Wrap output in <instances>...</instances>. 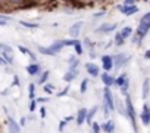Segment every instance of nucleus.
I'll use <instances>...</instances> for the list:
<instances>
[{"label":"nucleus","instance_id":"nucleus-24","mask_svg":"<svg viewBox=\"0 0 150 133\" xmlns=\"http://www.w3.org/2000/svg\"><path fill=\"white\" fill-rule=\"evenodd\" d=\"M18 49H19L22 53H25V55H28V56H31V58L34 59V55H33V53H31V52H30V50H28L25 46H21V44H19V47H18Z\"/></svg>","mask_w":150,"mask_h":133},{"label":"nucleus","instance_id":"nucleus-2","mask_svg":"<svg viewBox=\"0 0 150 133\" xmlns=\"http://www.w3.org/2000/svg\"><path fill=\"white\" fill-rule=\"evenodd\" d=\"M149 28H150V14H146L140 19V24H138V28H137V39H143L147 34Z\"/></svg>","mask_w":150,"mask_h":133},{"label":"nucleus","instance_id":"nucleus-16","mask_svg":"<svg viewBox=\"0 0 150 133\" xmlns=\"http://www.w3.org/2000/svg\"><path fill=\"white\" fill-rule=\"evenodd\" d=\"M38 70H40V68H38L37 64H31V65L27 66V73H28L30 76H35V74L38 73Z\"/></svg>","mask_w":150,"mask_h":133},{"label":"nucleus","instance_id":"nucleus-36","mask_svg":"<svg viewBox=\"0 0 150 133\" xmlns=\"http://www.w3.org/2000/svg\"><path fill=\"white\" fill-rule=\"evenodd\" d=\"M8 24V21H5V19H0V25H6Z\"/></svg>","mask_w":150,"mask_h":133},{"label":"nucleus","instance_id":"nucleus-33","mask_svg":"<svg viewBox=\"0 0 150 133\" xmlns=\"http://www.w3.org/2000/svg\"><path fill=\"white\" fill-rule=\"evenodd\" d=\"M132 3H134V0H125V2H124V5H125V6H131Z\"/></svg>","mask_w":150,"mask_h":133},{"label":"nucleus","instance_id":"nucleus-10","mask_svg":"<svg viewBox=\"0 0 150 133\" xmlns=\"http://www.w3.org/2000/svg\"><path fill=\"white\" fill-rule=\"evenodd\" d=\"M86 117H87V109L86 108H80L77 112V124L81 126L86 123Z\"/></svg>","mask_w":150,"mask_h":133},{"label":"nucleus","instance_id":"nucleus-9","mask_svg":"<svg viewBox=\"0 0 150 133\" xmlns=\"http://www.w3.org/2000/svg\"><path fill=\"white\" fill-rule=\"evenodd\" d=\"M86 68H87V73H88L91 77H97V76L100 74V70H99V66H97L96 64H87Z\"/></svg>","mask_w":150,"mask_h":133},{"label":"nucleus","instance_id":"nucleus-11","mask_svg":"<svg viewBox=\"0 0 150 133\" xmlns=\"http://www.w3.org/2000/svg\"><path fill=\"white\" fill-rule=\"evenodd\" d=\"M81 27H83V22H75V24L71 27V30H69V36L78 37V36H80V31H81Z\"/></svg>","mask_w":150,"mask_h":133},{"label":"nucleus","instance_id":"nucleus-27","mask_svg":"<svg viewBox=\"0 0 150 133\" xmlns=\"http://www.w3.org/2000/svg\"><path fill=\"white\" fill-rule=\"evenodd\" d=\"M91 129H93V133H100V126L97 124V123H94V121H91Z\"/></svg>","mask_w":150,"mask_h":133},{"label":"nucleus","instance_id":"nucleus-21","mask_svg":"<svg viewBox=\"0 0 150 133\" xmlns=\"http://www.w3.org/2000/svg\"><path fill=\"white\" fill-rule=\"evenodd\" d=\"M74 79H75V71H68V73L63 76V80H65V82H68V83H69V82H72Z\"/></svg>","mask_w":150,"mask_h":133},{"label":"nucleus","instance_id":"nucleus-31","mask_svg":"<svg viewBox=\"0 0 150 133\" xmlns=\"http://www.w3.org/2000/svg\"><path fill=\"white\" fill-rule=\"evenodd\" d=\"M40 115H41V118H44L46 117V108L43 107V108H40Z\"/></svg>","mask_w":150,"mask_h":133},{"label":"nucleus","instance_id":"nucleus-22","mask_svg":"<svg viewBox=\"0 0 150 133\" xmlns=\"http://www.w3.org/2000/svg\"><path fill=\"white\" fill-rule=\"evenodd\" d=\"M28 95H30V99H34V95H35V84H30L28 86Z\"/></svg>","mask_w":150,"mask_h":133},{"label":"nucleus","instance_id":"nucleus-7","mask_svg":"<svg viewBox=\"0 0 150 133\" xmlns=\"http://www.w3.org/2000/svg\"><path fill=\"white\" fill-rule=\"evenodd\" d=\"M102 64H103V68L106 71H109L113 68V58L109 55H105V56H102Z\"/></svg>","mask_w":150,"mask_h":133},{"label":"nucleus","instance_id":"nucleus-37","mask_svg":"<svg viewBox=\"0 0 150 133\" xmlns=\"http://www.w3.org/2000/svg\"><path fill=\"white\" fill-rule=\"evenodd\" d=\"M12 2H19V0H12Z\"/></svg>","mask_w":150,"mask_h":133},{"label":"nucleus","instance_id":"nucleus-5","mask_svg":"<svg viewBox=\"0 0 150 133\" xmlns=\"http://www.w3.org/2000/svg\"><path fill=\"white\" fill-rule=\"evenodd\" d=\"M140 118H141V121H143L144 126H149V123H150V109H149V105L147 104L143 105V112H141Z\"/></svg>","mask_w":150,"mask_h":133},{"label":"nucleus","instance_id":"nucleus-18","mask_svg":"<svg viewBox=\"0 0 150 133\" xmlns=\"http://www.w3.org/2000/svg\"><path fill=\"white\" fill-rule=\"evenodd\" d=\"M131 33H132V28H131V27H125V28H122V31H121L119 34H121V37L125 40L127 37L131 36Z\"/></svg>","mask_w":150,"mask_h":133},{"label":"nucleus","instance_id":"nucleus-12","mask_svg":"<svg viewBox=\"0 0 150 133\" xmlns=\"http://www.w3.org/2000/svg\"><path fill=\"white\" fill-rule=\"evenodd\" d=\"M121 12L122 14H125L127 16H129V15H132V14H135V12H138V8L137 6H134V5H131V6H121Z\"/></svg>","mask_w":150,"mask_h":133},{"label":"nucleus","instance_id":"nucleus-25","mask_svg":"<svg viewBox=\"0 0 150 133\" xmlns=\"http://www.w3.org/2000/svg\"><path fill=\"white\" fill-rule=\"evenodd\" d=\"M49 74H50L49 71H44V73H43V76L40 77V80H38V83H40V84H44V82H46V80L49 79Z\"/></svg>","mask_w":150,"mask_h":133},{"label":"nucleus","instance_id":"nucleus-28","mask_svg":"<svg viewBox=\"0 0 150 133\" xmlns=\"http://www.w3.org/2000/svg\"><path fill=\"white\" fill-rule=\"evenodd\" d=\"M35 107H37L35 99H31V102H30V111H31V112H34V111H35Z\"/></svg>","mask_w":150,"mask_h":133},{"label":"nucleus","instance_id":"nucleus-20","mask_svg":"<svg viewBox=\"0 0 150 133\" xmlns=\"http://www.w3.org/2000/svg\"><path fill=\"white\" fill-rule=\"evenodd\" d=\"M124 61H125V56H124V55H116V56H115V64H116L115 68H119Z\"/></svg>","mask_w":150,"mask_h":133},{"label":"nucleus","instance_id":"nucleus-34","mask_svg":"<svg viewBox=\"0 0 150 133\" xmlns=\"http://www.w3.org/2000/svg\"><path fill=\"white\" fill-rule=\"evenodd\" d=\"M65 124H66V121H65V120H63V121H60V126H59V130H60V132L63 130V127H65Z\"/></svg>","mask_w":150,"mask_h":133},{"label":"nucleus","instance_id":"nucleus-23","mask_svg":"<svg viewBox=\"0 0 150 133\" xmlns=\"http://www.w3.org/2000/svg\"><path fill=\"white\" fill-rule=\"evenodd\" d=\"M19 24L24 25V27H27V28H37L38 27L37 24H31V22H27V21H19Z\"/></svg>","mask_w":150,"mask_h":133},{"label":"nucleus","instance_id":"nucleus-29","mask_svg":"<svg viewBox=\"0 0 150 133\" xmlns=\"http://www.w3.org/2000/svg\"><path fill=\"white\" fill-rule=\"evenodd\" d=\"M116 44H124V39L121 37V34H116Z\"/></svg>","mask_w":150,"mask_h":133},{"label":"nucleus","instance_id":"nucleus-32","mask_svg":"<svg viewBox=\"0 0 150 133\" xmlns=\"http://www.w3.org/2000/svg\"><path fill=\"white\" fill-rule=\"evenodd\" d=\"M25 121H27V118H25V117H22V118H21V121H19L18 124H19L21 127H24V126H25Z\"/></svg>","mask_w":150,"mask_h":133},{"label":"nucleus","instance_id":"nucleus-19","mask_svg":"<svg viewBox=\"0 0 150 133\" xmlns=\"http://www.w3.org/2000/svg\"><path fill=\"white\" fill-rule=\"evenodd\" d=\"M147 95H149V79H146L143 83V99L144 101L147 99Z\"/></svg>","mask_w":150,"mask_h":133},{"label":"nucleus","instance_id":"nucleus-8","mask_svg":"<svg viewBox=\"0 0 150 133\" xmlns=\"http://www.w3.org/2000/svg\"><path fill=\"white\" fill-rule=\"evenodd\" d=\"M100 77H102V82H103V84H105L106 87H110V86L115 84V77H112L109 73H103Z\"/></svg>","mask_w":150,"mask_h":133},{"label":"nucleus","instance_id":"nucleus-15","mask_svg":"<svg viewBox=\"0 0 150 133\" xmlns=\"http://www.w3.org/2000/svg\"><path fill=\"white\" fill-rule=\"evenodd\" d=\"M116 28V25L115 24H103V25H100V28L97 30L99 33H110V31H113Z\"/></svg>","mask_w":150,"mask_h":133},{"label":"nucleus","instance_id":"nucleus-30","mask_svg":"<svg viewBox=\"0 0 150 133\" xmlns=\"http://www.w3.org/2000/svg\"><path fill=\"white\" fill-rule=\"evenodd\" d=\"M46 92H49V93H52L53 92V86L52 84H44V87H43Z\"/></svg>","mask_w":150,"mask_h":133},{"label":"nucleus","instance_id":"nucleus-1","mask_svg":"<svg viewBox=\"0 0 150 133\" xmlns=\"http://www.w3.org/2000/svg\"><path fill=\"white\" fill-rule=\"evenodd\" d=\"M63 47H65V41H54L53 44H50V46H47V47L40 46V47H38V50H40L43 55L54 56V55H56V53H59Z\"/></svg>","mask_w":150,"mask_h":133},{"label":"nucleus","instance_id":"nucleus-6","mask_svg":"<svg viewBox=\"0 0 150 133\" xmlns=\"http://www.w3.org/2000/svg\"><path fill=\"white\" fill-rule=\"evenodd\" d=\"M8 129H9V133H19L21 132V126L12 118V117H9L8 118Z\"/></svg>","mask_w":150,"mask_h":133},{"label":"nucleus","instance_id":"nucleus-14","mask_svg":"<svg viewBox=\"0 0 150 133\" xmlns=\"http://www.w3.org/2000/svg\"><path fill=\"white\" fill-rule=\"evenodd\" d=\"M102 129H103V132H106V133H113V132H115V121L109 120L108 123H105V124L102 126Z\"/></svg>","mask_w":150,"mask_h":133},{"label":"nucleus","instance_id":"nucleus-3","mask_svg":"<svg viewBox=\"0 0 150 133\" xmlns=\"http://www.w3.org/2000/svg\"><path fill=\"white\" fill-rule=\"evenodd\" d=\"M125 107H127V114H128V117H129V120H131V124H132L134 130L137 132V126H135V111H134V105H132V101H131V98L128 96V93L125 95Z\"/></svg>","mask_w":150,"mask_h":133},{"label":"nucleus","instance_id":"nucleus-13","mask_svg":"<svg viewBox=\"0 0 150 133\" xmlns=\"http://www.w3.org/2000/svg\"><path fill=\"white\" fill-rule=\"evenodd\" d=\"M99 109V107L97 105H94L91 109H87V117H86V121L88 123V124H91V121H93V117L96 115V111Z\"/></svg>","mask_w":150,"mask_h":133},{"label":"nucleus","instance_id":"nucleus-26","mask_svg":"<svg viewBox=\"0 0 150 133\" xmlns=\"http://www.w3.org/2000/svg\"><path fill=\"white\" fill-rule=\"evenodd\" d=\"M87 86H88V80H83L80 92H81V93H86V92H87Z\"/></svg>","mask_w":150,"mask_h":133},{"label":"nucleus","instance_id":"nucleus-17","mask_svg":"<svg viewBox=\"0 0 150 133\" xmlns=\"http://www.w3.org/2000/svg\"><path fill=\"white\" fill-rule=\"evenodd\" d=\"M72 46L75 47V52H77V55H81V53H83V46H81L80 40H72Z\"/></svg>","mask_w":150,"mask_h":133},{"label":"nucleus","instance_id":"nucleus-4","mask_svg":"<svg viewBox=\"0 0 150 133\" xmlns=\"http://www.w3.org/2000/svg\"><path fill=\"white\" fill-rule=\"evenodd\" d=\"M105 105L108 107L109 111H113L115 109V102H113V96L110 93V89L106 87L105 89Z\"/></svg>","mask_w":150,"mask_h":133},{"label":"nucleus","instance_id":"nucleus-35","mask_svg":"<svg viewBox=\"0 0 150 133\" xmlns=\"http://www.w3.org/2000/svg\"><path fill=\"white\" fill-rule=\"evenodd\" d=\"M6 64V59H3V58H0V65H5Z\"/></svg>","mask_w":150,"mask_h":133}]
</instances>
